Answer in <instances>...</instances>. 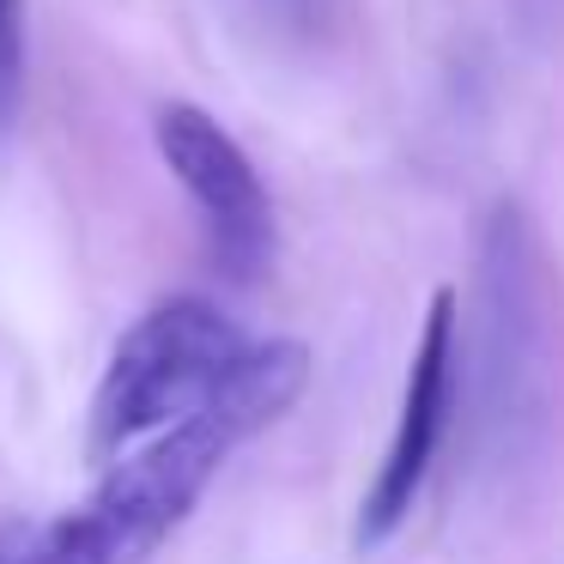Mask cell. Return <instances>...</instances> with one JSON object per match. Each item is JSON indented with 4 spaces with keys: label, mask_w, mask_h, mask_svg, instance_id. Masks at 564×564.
<instances>
[{
    "label": "cell",
    "mask_w": 564,
    "mask_h": 564,
    "mask_svg": "<svg viewBox=\"0 0 564 564\" xmlns=\"http://www.w3.org/2000/svg\"><path fill=\"white\" fill-rule=\"evenodd\" d=\"M231 449L237 443L207 413H188L183 425L116 455L79 510L31 528L25 564H147L195 516Z\"/></svg>",
    "instance_id": "cell-1"
},
{
    "label": "cell",
    "mask_w": 564,
    "mask_h": 564,
    "mask_svg": "<svg viewBox=\"0 0 564 564\" xmlns=\"http://www.w3.org/2000/svg\"><path fill=\"white\" fill-rule=\"evenodd\" d=\"M243 346V328L207 297H171V304L147 310L116 340L110 365L98 377L86 419V455L110 467L116 455L140 449L147 437L200 413V401L219 389V377L237 365Z\"/></svg>",
    "instance_id": "cell-2"
},
{
    "label": "cell",
    "mask_w": 564,
    "mask_h": 564,
    "mask_svg": "<svg viewBox=\"0 0 564 564\" xmlns=\"http://www.w3.org/2000/svg\"><path fill=\"white\" fill-rule=\"evenodd\" d=\"M152 140H159V159L171 164V176L183 183V195L207 219L213 261L243 285L261 280V268L273 261V200L249 152L200 104H159Z\"/></svg>",
    "instance_id": "cell-3"
},
{
    "label": "cell",
    "mask_w": 564,
    "mask_h": 564,
    "mask_svg": "<svg viewBox=\"0 0 564 564\" xmlns=\"http://www.w3.org/2000/svg\"><path fill=\"white\" fill-rule=\"evenodd\" d=\"M449 401H455V292L437 285L425 310V328H419V346H413V365H406L389 455H382L365 503H358V546H382L413 516L425 474L437 462L443 425H449Z\"/></svg>",
    "instance_id": "cell-4"
},
{
    "label": "cell",
    "mask_w": 564,
    "mask_h": 564,
    "mask_svg": "<svg viewBox=\"0 0 564 564\" xmlns=\"http://www.w3.org/2000/svg\"><path fill=\"white\" fill-rule=\"evenodd\" d=\"M310 389V346L304 340H249L237 365L219 377V389L200 401V413L225 431L231 443H249L297 406Z\"/></svg>",
    "instance_id": "cell-5"
},
{
    "label": "cell",
    "mask_w": 564,
    "mask_h": 564,
    "mask_svg": "<svg viewBox=\"0 0 564 564\" xmlns=\"http://www.w3.org/2000/svg\"><path fill=\"white\" fill-rule=\"evenodd\" d=\"M25 91V0H0V128L13 122Z\"/></svg>",
    "instance_id": "cell-6"
},
{
    "label": "cell",
    "mask_w": 564,
    "mask_h": 564,
    "mask_svg": "<svg viewBox=\"0 0 564 564\" xmlns=\"http://www.w3.org/2000/svg\"><path fill=\"white\" fill-rule=\"evenodd\" d=\"M31 528H0V564H25Z\"/></svg>",
    "instance_id": "cell-7"
}]
</instances>
